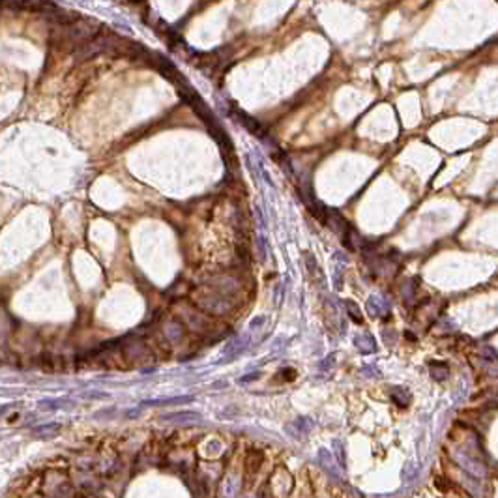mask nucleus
<instances>
[{
	"instance_id": "nucleus-1",
	"label": "nucleus",
	"mask_w": 498,
	"mask_h": 498,
	"mask_svg": "<svg viewBox=\"0 0 498 498\" xmlns=\"http://www.w3.org/2000/svg\"><path fill=\"white\" fill-rule=\"evenodd\" d=\"M191 302L197 309H201L206 315L223 317L234 308V300L231 294L223 292L215 286H199L191 292Z\"/></svg>"
},
{
	"instance_id": "nucleus-31",
	"label": "nucleus",
	"mask_w": 498,
	"mask_h": 498,
	"mask_svg": "<svg viewBox=\"0 0 498 498\" xmlns=\"http://www.w3.org/2000/svg\"><path fill=\"white\" fill-rule=\"evenodd\" d=\"M261 498H272V495H270V491H268V487L262 489V493H261Z\"/></svg>"
},
{
	"instance_id": "nucleus-22",
	"label": "nucleus",
	"mask_w": 498,
	"mask_h": 498,
	"mask_svg": "<svg viewBox=\"0 0 498 498\" xmlns=\"http://www.w3.org/2000/svg\"><path fill=\"white\" fill-rule=\"evenodd\" d=\"M66 404V401H56V399H45V401H40V408L42 410H56V408H60V406H64Z\"/></svg>"
},
{
	"instance_id": "nucleus-24",
	"label": "nucleus",
	"mask_w": 498,
	"mask_h": 498,
	"mask_svg": "<svg viewBox=\"0 0 498 498\" xmlns=\"http://www.w3.org/2000/svg\"><path fill=\"white\" fill-rule=\"evenodd\" d=\"M414 294H416V288H414V281H408L406 285H404V292H403V298L406 304H414Z\"/></svg>"
},
{
	"instance_id": "nucleus-30",
	"label": "nucleus",
	"mask_w": 498,
	"mask_h": 498,
	"mask_svg": "<svg viewBox=\"0 0 498 498\" xmlns=\"http://www.w3.org/2000/svg\"><path fill=\"white\" fill-rule=\"evenodd\" d=\"M8 410H10V404H2V406H0V418L8 412Z\"/></svg>"
},
{
	"instance_id": "nucleus-6",
	"label": "nucleus",
	"mask_w": 498,
	"mask_h": 498,
	"mask_svg": "<svg viewBox=\"0 0 498 498\" xmlns=\"http://www.w3.org/2000/svg\"><path fill=\"white\" fill-rule=\"evenodd\" d=\"M159 422L170 425H197L202 422V416L197 412H172L161 416Z\"/></svg>"
},
{
	"instance_id": "nucleus-9",
	"label": "nucleus",
	"mask_w": 498,
	"mask_h": 498,
	"mask_svg": "<svg viewBox=\"0 0 498 498\" xmlns=\"http://www.w3.org/2000/svg\"><path fill=\"white\" fill-rule=\"evenodd\" d=\"M45 481H47L45 487H47V497L49 498H73V487L70 485L66 474L56 483H51L49 479H45Z\"/></svg>"
},
{
	"instance_id": "nucleus-29",
	"label": "nucleus",
	"mask_w": 498,
	"mask_h": 498,
	"mask_svg": "<svg viewBox=\"0 0 498 498\" xmlns=\"http://www.w3.org/2000/svg\"><path fill=\"white\" fill-rule=\"evenodd\" d=\"M332 361H335V358H333V356H328L326 360H324L322 363H320V369L324 371V369H328V367H332Z\"/></svg>"
},
{
	"instance_id": "nucleus-3",
	"label": "nucleus",
	"mask_w": 498,
	"mask_h": 498,
	"mask_svg": "<svg viewBox=\"0 0 498 498\" xmlns=\"http://www.w3.org/2000/svg\"><path fill=\"white\" fill-rule=\"evenodd\" d=\"M180 320L184 322L186 328H190L193 333H201V335H206V333H212L213 322L208 318L206 313H202L201 309L199 311H182L180 313Z\"/></svg>"
},
{
	"instance_id": "nucleus-5",
	"label": "nucleus",
	"mask_w": 498,
	"mask_h": 498,
	"mask_svg": "<svg viewBox=\"0 0 498 498\" xmlns=\"http://www.w3.org/2000/svg\"><path fill=\"white\" fill-rule=\"evenodd\" d=\"M122 354H124V360L129 361V363H142V361H146L150 358V350L148 347L142 343V341H131V343H127L126 347L122 349Z\"/></svg>"
},
{
	"instance_id": "nucleus-20",
	"label": "nucleus",
	"mask_w": 498,
	"mask_h": 498,
	"mask_svg": "<svg viewBox=\"0 0 498 498\" xmlns=\"http://www.w3.org/2000/svg\"><path fill=\"white\" fill-rule=\"evenodd\" d=\"M306 257V264H308V272L311 274L313 277H322V270H320V266L317 264V261H315V257L313 253H304Z\"/></svg>"
},
{
	"instance_id": "nucleus-27",
	"label": "nucleus",
	"mask_w": 498,
	"mask_h": 498,
	"mask_svg": "<svg viewBox=\"0 0 498 498\" xmlns=\"http://www.w3.org/2000/svg\"><path fill=\"white\" fill-rule=\"evenodd\" d=\"M85 397L86 399H105V397H109L105 392H88V393H85Z\"/></svg>"
},
{
	"instance_id": "nucleus-7",
	"label": "nucleus",
	"mask_w": 498,
	"mask_h": 498,
	"mask_svg": "<svg viewBox=\"0 0 498 498\" xmlns=\"http://www.w3.org/2000/svg\"><path fill=\"white\" fill-rule=\"evenodd\" d=\"M247 345H249V333H242V335H238V337H234L227 343V347L223 349V361H229V360H234V358H238L245 349H247Z\"/></svg>"
},
{
	"instance_id": "nucleus-25",
	"label": "nucleus",
	"mask_w": 498,
	"mask_h": 498,
	"mask_svg": "<svg viewBox=\"0 0 498 498\" xmlns=\"http://www.w3.org/2000/svg\"><path fill=\"white\" fill-rule=\"evenodd\" d=\"M257 249H259V259H261V261H266V238H264V234H259V238H257Z\"/></svg>"
},
{
	"instance_id": "nucleus-16",
	"label": "nucleus",
	"mask_w": 498,
	"mask_h": 498,
	"mask_svg": "<svg viewBox=\"0 0 498 498\" xmlns=\"http://www.w3.org/2000/svg\"><path fill=\"white\" fill-rule=\"evenodd\" d=\"M429 375H431V379L442 382L450 377V367L444 361H429Z\"/></svg>"
},
{
	"instance_id": "nucleus-28",
	"label": "nucleus",
	"mask_w": 498,
	"mask_h": 498,
	"mask_svg": "<svg viewBox=\"0 0 498 498\" xmlns=\"http://www.w3.org/2000/svg\"><path fill=\"white\" fill-rule=\"evenodd\" d=\"M266 322V317H257L251 320V324H249V330H255V328H261L262 324Z\"/></svg>"
},
{
	"instance_id": "nucleus-2",
	"label": "nucleus",
	"mask_w": 498,
	"mask_h": 498,
	"mask_svg": "<svg viewBox=\"0 0 498 498\" xmlns=\"http://www.w3.org/2000/svg\"><path fill=\"white\" fill-rule=\"evenodd\" d=\"M453 459L457 461V465L463 468V470H467L470 476H476V477H485L487 476V467H485V463H483V457L481 453L479 455H474L472 451H470V448H459L453 451Z\"/></svg>"
},
{
	"instance_id": "nucleus-14",
	"label": "nucleus",
	"mask_w": 498,
	"mask_h": 498,
	"mask_svg": "<svg viewBox=\"0 0 498 498\" xmlns=\"http://www.w3.org/2000/svg\"><path fill=\"white\" fill-rule=\"evenodd\" d=\"M311 429H313V422L309 418H298L296 422H292V424H288L285 427L286 435H290L296 440H300L304 435H308Z\"/></svg>"
},
{
	"instance_id": "nucleus-15",
	"label": "nucleus",
	"mask_w": 498,
	"mask_h": 498,
	"mask_svg": "<svg viewBox=\"0 0 498 498\" xmlns=\"http://www.w3.org/2000/svg\"><path fill=\"white\" fill-rule=\"evenodd\" d=\"M60 431H62V425L58 424V422H49V424H42L38 425V427H34L30 433L34 438H53Z\"/></svg>"
},
{
	"instance_id": "nucleus-23",
	"label": "nucleus",
	"mask_w": 498,
	"mask_h": 498,
	"mask_svg": "<svg viewBox=\"0 0 498 498\" xmlns=\"http://www.w3.org/2000/svg\"><path fill=\"white\" fill-rule=\"evenodd\" d=\"M477 352H479V356H481L483 360L498 361V354L495 352V349H493V347H487V345H485V347H479V350H477Z\"/></svg>"
},
{
	"instance_id": "nucleus-17",
	"label": "nucleus",
	"mask_w": 498,
	"mask_h": 498,
	"mask_svg": "<svg viewBox=\"0 0 498 498\" xmlns=\"http://www.w3.org/2000/svg\"><path fill=\"white\" fill-rule=\"evenodd\" d=\"M262 465V453L261 451H257V450H251L247 457H245V468H247V472L249 474H255L259 468Z\"/></svg>"
},
{
	"instance_id": "nucleus-26",
	"label": "nucleus",
	"mask_w": 498,
	"mask_h": 498,
	"mask_svg": "<svg viewBox=\"0 0 498 498\" xmlns=\"http://www.w3.org/2000/svg\"><path fill=\"white\" fill-rule=\"evenodd\" d=\"M259 377H261V373H259V371H257V373H249V375H244L242 379H238V382H240V384H247V382L257 380Z\"/></svg>"
},
{
	"instance_id": "nucleus-10",
	"label": "nucleus",
	"mask_w": 498,
	"mask_h": 498,
	"mask_svg": "<svg viewBox=\"0 0 498 498\" xmlns=\"http://www.w3.org/2000/svg\"><path fill=\"white\" fill-rule=\"evenodd\" d=\"M163 335L165 339L170 341V343H178L186 337V326L180 318H172V320H167L165 326H163Z\"/></svg>"
},
{
	"instance_id": "nucleus-11",
	"label": "nucleus",
	"mask_w": 498,
	"mask_h": 498,
	"mask_svg": "<svg viewBox=\"0 0 498 498\" xmlns=\"http://www.w3.org/2000/svg\"><path fill=\"white\" fill-rule=\"evenodd\" d=\"M317 457H318V463H320V467L324 468V470L328 472L330 476L341 477V472H339V468H337V463H335V457H333V453H330L326 448H320V450L317 451Z\"/></svg>"
},
{
	"instance_id": "nucleus-21",
	"label": "nucleus",
	"mask_w": 498,
	"mask_h": 498,
	"mask_svg": "<svg viewBox=\"0 0 498 498\" xmlns=\"http://www.w3.org/2000/svg\"><path fill=\"white\" fill-rule=\"evenodd\" d=\"M333 457L339 461L341 468H345V446L341 440H333Z\"/></svg>"
},
{
	"instance_id": "nucleus-19",
	"label": "nucleus",
	"mask_w": 498,
	"mask_h": 498,
	"mask_svg": "<svg viewBox=\"0 0 498 498\" xmlns=\"http://www.w3.org/2000/svg\"><path fill=\"white\" fill-rule=\"evenodd\" d=\"M345 309H347V313H349V318H352L356 324H361V322H363V313H361V309L358 308L356 302L345 300Z\"/></svg>"
},
{
	"instance_id": "nucleus-13",
	"label": "nucleus",
	"mask_w": 498,
	"mask_h": 498,
	"mask_svg": "<svg viewBox=\"0 0 498 498\" xmlns=\"http://www.w3.org/2000/svg\"><path fill=\"white\" fill-rule=\"evenodd\" d=\"M193 401H195L193 395H176V397H165V399H150V401H144L142 406H180Z\"/></svg>"
},
{
	"instance_id": "nucleus-12",
	"label": "nucleus",
	"mask_w": 498,
	"mask_h": 498,
	"mask_svg": "<svg viewBox=\"0 0 498 498\" xmlns=\"http://www.w3.org/2000/svg\"><path fill=\"white\" fill-rule=\"evenodd\" d=\"M354 347L360 350L361 354H373V352H377V341L373 337L369 332H360V333H356L354 335Z\"/></svg>"
},
{
	"instance_id": "nucleus-8",
	"label": "nucleus",
	"mask_w": 498,
	"mask_h": 498,
	"mask_svg": "<svg viewBox=\"0 0 498 498\" xmlns=\"http://www.w3.org/2000/svg\"><path fill=\"white\" fill-rule=\"evenodd\" d=\"M365 308H367L369 317H373V318H382V317H388V315H390V302L382 296V294H373V296H369Z\"/></svg>"
},
{
	"instance_id": "nucleus-4",
	"label": "nucleus",
	"mask_w": 498,
	"mask_h": 498,
	"mask_svg": "<svg viewBox=\"0 0 498 498\" xmlns=\"http://www.w3.org/2000/svg\"><path fill=\"white\" fill-rule=\"evenodd\" d=\"M229 113H231V115L234 117V120H236V122H240V124H242V126H244L245 129L251 133V135L259 137L261 141H262V142H268V141H270V139H268V135H266L264 127L261 126V124H259L255 118H251L249 115H245L244 111H240V109H236L234 105H231V111H229Z\"/></svg>"
},
{
	"instance_id": "nucleus-18",
	"label": "nucleus",
	"mask_w": 498,
	"mask_h": 498,
	"mask_svg": "<svg viewBox=\"0 0 498 498\" xmlns=\"http://www.w3.org/2000/svg\"><path fill=\"white\" fill-rule=\"evenodd\" d=\"M392 397L399 408H404L406 404L410 403V392L406 388H403V386H395L392 390Z\"/></svg>"
}]
</instances>
